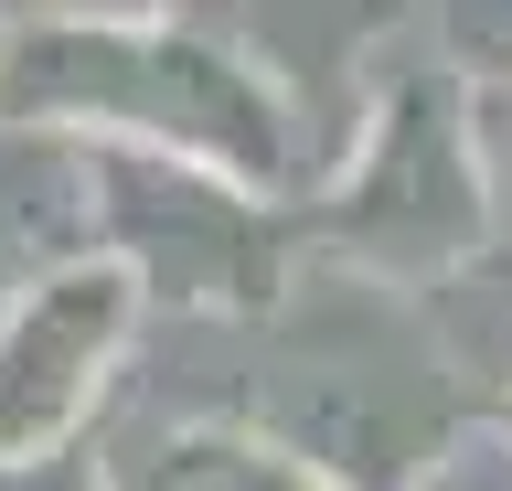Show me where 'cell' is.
Listing matches in <instances>:
<instances>
[{"label": "cell", "instance_id": "6da1fadb", "mask_svg": "<svg viewBox=\"0 0 512 491\" xmlns=\"http://www.w3.org/2000/svg\"><path fill=\"white\" fill-rule=\"evenodd\" d=\"M0 129L43 139H139V150H182L235 182H288V97L246 54H224L192 22H86V11H43V22H0Z\"/></svg>", "mask_w": 512, "mask_h": 491}, {"label": "cell", "instance_id": "3957f363", "mask_svg": "<svg viewBox=\"0 0 512 491\" xmlns=\"http://www.w3.org/2000/svg\"><path fill=\"white\" fill-rule=\"evenodd\" d=\"M480 203H491V171H480V118H459V86L395 75V97H384L352 182L331 193L320 235L374 278H438L480 246Z\"/></svg>", "mask_w": 512, "mask_h": 491}, {"label": "cell", "instance_id": "52a82bcc", "mask_svg": "<svg viewBox=\"0 0 512 491\" xmlns=\"http://www.w3.org/2000/svg\"><path fill=\"white\" fill-rule=\"evenodd\" d=\"M438 33H448L459 65L512 75V0H438Z\"/></svg>", "mask_w": 512, "mask_h": 491}, {"label": "cell", "instance_id": "5b68a950", "mask_svg": "<svg viewBox=\"0 0 512 491\" xmlns=\"http://www.w3.org/2000/svg\"><path fill=\"white\" fill-rule=\"evenodd\" d=\"M139 267L128 257H54L43 278H22V299L0 310V470L54 459L86 406L107 395L128 331H139Z\"/></svg>", "mask_w": 512, "mask_h": 491}, {"label": "cell", "instance_id": "ba28073f", "mask_svg": "<svg viewBox=\"0 0 512 491\" xmlns=\"http://www.w3.org/2000/svg\"><path fill=\"white\" fill-rule=\"evenodd\" d=\"M480 171L502 182V214H512V107H491V118H480Z\"/></svg>", "mask_w": 512, "mask_h": 491}, {"label": "cell", "instance_id": "277c9868", "mask_svg": "<svg viewBox=\"0 0 512 491\" xmlns=\"http://www.w3.org/2000/svg\"><path fill=\"white\" fill-rule=\"evenodd\" d=\"M96 225L118 235V257L139 267L150 299L182 310H256L278 289V225L256 214V182L203 171L182 150H139V139H86Z\"/></svg>", "mask_w": 512, "mask_h": 491}, {"label": "cell", "instance_id": "8992f818", "mask_svg": "<svg viewBox=\"0 0 512 491\" xmlns=\"http://www.w3.org/2000/svg\"><path fill=\"white\" fill-rule=\"evenodd\" d=\"M118 491H331V481L246 427H160L118 459Z\"/></svg>", "mask_w": 512, "mask_h": 491}, {"label": "cell", "instance_id": "7a4b0ae2", "mask_svg": "<svg viewBox=\"0 0 512 491\" xmlns=\"http://www.w3.org/2000/svg\"><path fill=\"white\" fill-rule=\"evenodd\" d=\"M427 427H438L427 353L374 289L331 278L320 321H299L278 353V449H299L320 481H395V470H416Z\"/></svg>", "mask_w": 512, "mask_h": 491}]
</instances>
